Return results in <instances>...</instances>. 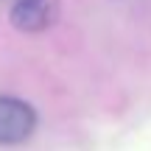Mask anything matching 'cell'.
Instances as JSON below:
<instances>
[{
    "label": "cell",
    "instance_id": "obj_1",
    "mask_svg": "<svg viewBox=\"0 0 151 151\" xmlns=\"http://www.w3.org/2000/svg\"><path fill=\"white\" fill-rule=\"evenodd\" d=\"M37 129V112L28 101L0 95V146H20Z\"/></svg>",
    "mask_w": 151,
    "mask_h": 151
},
{
    "label": "cell",
    "instance_id": "obj_2",
    "mask_svg": "<svg viewBox=\"0 0 151 151\" xmlns=\"http://www.w3.org/2000/svg\"><path fill=\"white\" fill-rule=\"evenodd\" d=\"M9 20L17 31L39 34L59 20V0H14Z\"/></svg>",
    "mask_w": 151,
    "mask_h": 151
}]
</instances>
